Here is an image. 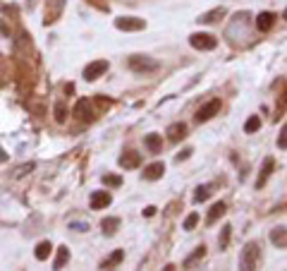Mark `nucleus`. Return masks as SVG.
I'll return each instance as SVG.
<instances>
[{"label": "nucleus", "mask_w": 287, "mask_h": 271, "mask_svg": "<svg viewBox=\"0 0 287 271\" xmlns=\"http://www.w3.org/2000/svg\"><path fill=\"white\" fill-rule=\"evenodd\" d=\"M261 128V120H258V115H251V118L244 122V132L247 135H251V132H256V130Z\"/></svg>", "instance_id": "obj_22"}, {"label": "nucleus", "mask_w": 287, "mask_h": 271, "mask_svg": "<svg viewBox=\"0 0 287 271\" xmlns=\"http://www.w3.org/2000/svg\"><path fill=\"white\" fill-rule=\"evenodd\" d=\"M163 173H165V163H161V161H155V163L144 168V178L146 180H158V178H163Z\"/></svg>", "instance_id": "obj_8"}, {"label": "nucleus", "mask_w": 287, "mask_h": 271, "mask_svg": "<svg viewBox=\"0 0 287 271\" xmlns=\"http://www.w3.org/2000/svg\"><path fill=\"white\" fill-rule=\"evenodd\" d=\"M122 259H124V252H122V250H115V252H113V255H110L108 259L101 264V269H103V271H110L113 266H117V264L122 262Z\"/></svg>", "instance_id": "obj_18"}, {"label": "nucleus", "mask_w": 287, "mask_h": 271, "mask_svg": "<svg viewBox=\"0 0 287 271\" xmlns=\"http://www.w3.org/2000/svg\"><path fill=\"white\" fill-rule=\"evenodd\" d=\"M196 224H199V214H189L185 218V231H194Z\"/></svg>", "instance_id": "obj_25"}, {"label": "nucleus", "mask_w": 287, "mask_h": 271, "mask_svg": "<svg viewBox=\"0 0 287 271\" xmlns=\"http://www.w3.org/2000/svg\"><path fill=\"white\" fill-rule=\"evenodd\" d=\"M189 154H192V149H185V152H182V154H179V156H177V161L187 159V156H189Z\"/></svg>", "instance_id": "obj_32"}, {"label": "nucleus", "mask_w": 287, "mask_h": 271, "mask_svg": "<svg viewBox=\"0 0 287 271\" xmlns=\"http://www.w3.org/2000/svg\"><path fill=\"white\" fill-rule=\"evenodd\" d=\"M203 255H206V248H203V245H201V248H196V252H194V255H192V257H189V259H187V266H192V264H194L196 262V259H201V257Z\"/></svg>", "instance_id": "obj_29"}, {"label": "nucleus", "mask_w": 287, "mask_h": 271, "mask_svg": "<svg viewBox=\"0 0 287 271\" xmlns=\"http://www.w3.org/2000/svg\"><path fill=\"white\" fill-rule=\"evenodd\" d=\"M101 228H103L106 235H115V231L120 228V218H103Z\"/></svg>", "instance_id": "obj_21"}, {"label": "nucleus", "mask_w": 287, "mask_h": 271, "mask_svg": "<svg viewBox=\"0 0 287 271\" xmlns=\"http://www.w3.org/2000/svg\"><path fill=\"white\" fill-rule=\"evenodd\" d=\"M103 185H108V187H120V185H122V178L120 176H103Z\"/></svg>", "instance_id": "obj_24"}, {"label": "nucleus", "mask_w": 287, "mask_h": 271, "mask_svg": "<svg viewBox=\"0 0 287 271\" xmlns=\"http://www.w3.org/2000/svg\"><path fill=\"white\" fill-rule=\"evenodd\" d=\"M144 144H146V149L151 154H158V152H161V144H163V142H161V137H158V135H146Z\"/></svg>", "instance_id": "obj_20"}, {"label": "nucleus", "mask_w": 287, "mask_h": 271, "mask_svg": "<svg viewBox=\"0 0 287 271\" xmlns=\"http://www.w3.org/2000/svg\"><path fill=\"white\" fill-rule=\"evenodd\" d=\"M165 271H175V266H165Z\"/></svg>", "instance_id": "obj_33"}, {"label": "nucleus", "mask_w": 287, "mask_h": 271, "mask_svg": "<svg viewBox=\"0 0 287 271\" xmlns=\"http://www.w3.org/2000/svg\"><path fill=\"white\" fill-rule=\"evenodd\" d=\"M230 233H232V228L225 226V228H223V235H220V240H218V242H220V250L227 248V242H230Z\"/></svg>", "instance_id": "obj_26"}, {"label": "nucleus", "mask_w": 287, "mask_h": 271, "mask_svg": "<svg viewBox=\"0 0 287 271\" xmlns=\"http://www.w3.org/2000/svg\"><path fill=\"white\" fill-rule=\"evenodd\" d=\"M189 43H192V48H196V51H213V48L218 46V41L211 36V34H192L189 36Z\"/></svg>", "instance_id": "obj_4"}, {"label": "nucleus", "mask_w": 287, "mask_h": 271, "mask_svg": "<svg viewBox=\"0 0 287 271\" xmlns=\"http://www.w3.org/2000/svg\"><path fill=\"white\" fill-rule=\"evenodd\" d=\"M50 252H53V245H50L48 240H43V242H39V245H36V252H34V255H36V259H39V262H43V259H48V255H50Z\"/></svg>", "instance_id": "obj_19"}, {"label": "nucleus", "mask_w": 287, "mask_h": 271, "mask_svg": "<svg viewBox=\"0 0 287 271\" xmlns=\"http://www.w3.org/2000/svg\"><path fill=\"white\" fill-rule=\"evenodd\" d=\"M223 214H225V204H223V202H216V204L211 207L208 216H206V224L213 226V224H216V221H218V218H220Z\"/></svg>", "instance_id": "obj_17"}, {"label": "nucleus", "mask_w": 287, "mask_h": 271, "mask_svg": "<svg viewBox=\"0 0 287 271\" xmlns=\"http://www.w3.org/2000/svg\"><path fill=\"white\" fill-rule=\"evenodd\" d=\"M115 27L120 32H141L146 27V22L139 17H120V19H115Z\"/></svg>", "instance_id": "obj_5"}, {"label": "nucleus", "mask_w": 287, "mask_h": 271, "mask_svg": "<svg viewBox=\"0 0 287 271\" xmlns=\"http://www.w3.org/2000/svg\"><path fill=\"white\" fill-rule=\"evenodd\" d=\"M185 135H187V125H185V122H172L170 128H168V139H170V142H179Z\"/></svg>", "instance_id": "obj_12"}, {"label": "nucleus", "mask_w": 287, "mask_h": 271, "mask_svg": "<svg viewBox=\"0 0 287 271\" xmlns=\"http://www.w3.org/2000/svg\"><path fill=\"white\" fill-rule=\"evenodd\" d=\"M258 255H261L258 242H247L244 250H242V255H240V271H256Z\"/></svg>", "instance_id": "obj_1"}, {"label": "nucleus", "mask_w": 287, "mask_h": 271, "mask_svg": "<svg viewBox=\"0 0 287 271\" xmlns=\"http://www.w3.org/2000/svg\"><path fill=\"white\" fill-rule=\"evenodd\" d=\"M65 118H67L65 104H55V120H58V122H65Z\"/></svg>", "instance_id": "obj_27"}, {"label": "nucleus", "mask_w": 287, "mask_h": 271, "mask_svg": "<svg viewBox=\"0 0 287 271\" xmlns=\"http://www.w3.org/2000/svg\"><path fill=\"white\" fill-rule=\"evenodd\" d=\"M208 194H211V187L208 185H201V187H196V192H194V202L196 204H199V202H206Z\"/></svg>", "instance_id": "obj_23"}, {"label": "nucleus", "mask_w": 287, "mask_h": 271, "mask_svg": "<svg viewBox=\"0 0 287 271\" xmlns=\"http://www.w3.org/2000/svg\"><path fill=\"white\" fill-rule=\"evenodd\" d=\"M273 168H275V161L266 159L264 161V168H261V176H258V180H256V187H264V185L268 183V178H271V173H273Z\"/></svg>", "instance_id": "obj_14"}, {"label": "nucleus", "mask_w": 287, "mask_h": 271, "mask_svg": "<svg viewBox=\"0 0 287 271\" xmlns=\"http://www.w3.org/2000/svg\"><path fill=\"white\" fill-rule=\"evenodd\" d=\"M110 202H113V197H110L108 192H93L91 200H89V207L91 209H106V207H110Z\"/></svg>", "instance_id": "obj_7"}, {"label": "nucleus", "mask_w": 287, "mask_h": 271, "mask_svg": "<svg viewBox=\"0 0 287 271\" xmlns=\"http://www.w3.org/2000/svg\"><path fill=\"white\" fill-rule=\"evenodd\" d=\"M271 242L275 248H287V228L285 226H278L271 231Z\"/></svg>", "instance_id": "obj_9"}, {"label": "nucleus", "mask_w": 287, "mask_h": 271, "mask_svg": "<svg viewBox=\"0 0 287 271\" xmlns=\"http://www.w3.org/2000/svg\"><path fill=\"white\" fill-rule=\"evenodd\" d=\"M225 15H227L225 8H216V10H211V12H203V15L199 17V22L201 24H213L216 19H223Z\"/></svg>", "instance_id": "obj_13"}, {"label": "nucleus", "mask_w": 287, "mask_h": 271, "mask_svg": "<svg viewBox=\"0 0 287 271\" xmlns=\"http://www.w3.org/2000/svg\"><path fill=\"white\" fill-rule=\"evenodd\" d=\"M8 152H5V149H3V146H0V163H8Z\"/></svg>", "instance_id": "obj_30"}, {"label": "nucleus", "mask_w": 287, "mask_h": 271, "mask_svg": "<svg viewBox=\"0 0 287 271\" xmlns=\"http://www.w3.org/2000/svg\"><path fill=\"white\" fill-rule=\"evenodd\" d=\"M273 22H275V15H273V12H258L256 29H258V32H271Z\"/></svg>", "instance_id": "obj_10"}, {"label": "nucleus", "mask_w": 287, "mask_h": 271, "mask_svg": "<svg viewBox=\"0 0 287 271\" xmlns=\"http://www.w3.org/2000/svg\"><path fill=\"white\" fill-rule=\"evenodd\" d=\"M110 67L108 60H93V63H89L84 67V80L86 82H93V80H98L101 75H106Z\"/></svg>", "instance_id": "obj_3"}, {"label": "nucleus", "mask_w": 287, "mask_h": 271, "mask_svg": "<svg viewBox=\"0 0 287 271\" xmlns=\"http://www.w3.org/2000/svg\"><path fill=\"white\" fill-rule=\"evenodd\" d=\"M155 214V207H146L144 209V216H153Z\"/></svg>", "instance_id": "obj_31"}, {"label": "nucleus", "mask_w": 287, "mask_h": 271, "mask_svg": "<svg viewBox=\"0 0 287 271\" xmlns=\"http://www.w3.org/2000/svg\"><path fill=\"white\" fill-rule=\"evenodd\" d=\"M129 67H132L134 72H139V75H146V72L158 70V63L151 60V58H146V56H132L129 58Z\"/></svg>", "instance_id": "obj_2"}, {"label": "nucleus", "mask_w": 287, "mask_h": 271, "mask_svg": "<svg viewBox=\"0 0 287 271\" xmlns=\"http://www.w3.org/2000/svg\"><path fill=\"white\" fill-rule=\"evenodd\" d=\"M141 163V156L137 152H127L120 156V166L122 168H137Z\"/></svg>", "instance_id": "obj_16"}, {"label": "nucleus", "mask_w": 287, "mask_h": 271, "mask_svg": "<svg viewBox=\"0 0 287 271\" xmlns=\"http://www.w3.org/2000/svg\"><path fill=\"white\" fill-rule=\"evenodd\" d=\"M74 115H77L79 120H93V111H91V104L86 101V98H82L77 106H74Z\"/></svg>", "instance_id": "obj_11"}, {"label": "nucleus", "mask_w": 287, "mask_h": 271, "mask_svg": "<svg viewBox=\"0 0 287 271\" xmlns=\"http://www.w3.org/2000/svg\"><path fill=\"white\" fill-rule=\"evenodd\" d=\"M218 111H220V101L213 98V101H208L206 106L199 108V113H196V122H206V120H211L213 115H218Z\"/></svg>", "instance_id": "obj_6"}, {"label": "nucleus", "mask_w": 287, "mask_h": 271, "mask_svg": "<svg viewBox=\"0 0 287 271\" xmlns=\"http://www.w3.org/2000/svg\"><path fill=\"white\" fill-rule=\"evenodd\" d=\"M282 17H285V19H287V10H285V15H282Z\"/></svg>", "instance_id": "obj_34"}, {"label": "nucleus", "mask_w": 287, "mask_h": 271, "mask_svg": "<svg viewBox=\"0 0 287 271\" xmlns=\"http://www.w3.org/2000/svg\"><path fill=\"white\" fill-rule=\"evenodd\" d=\"M67 262H70V250L62 245V248H58V257H55V262H53V271H62Z\"/></svg>", "instance_id": "obj_15"}, {"label": "nucleus", "mask_w": 287, "mask_h": 271, "mask_svg": "<svg viewBox=\"0 0 287 271\" xmlns=\"http://www.w3.org/2000/svg\"><path fill=\"white\" fill-rule=\"evenodd\" d=\"M278 149H287V122L282 125V130L278 135Z\"/></svg>", "instance_id": "obj_28"}]
</instances>
